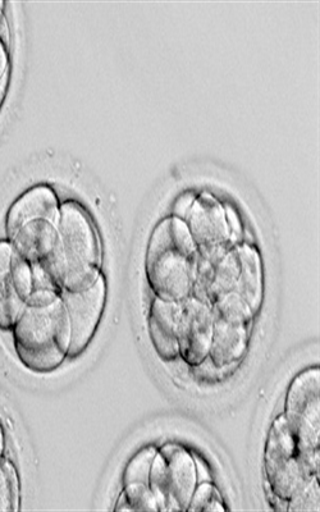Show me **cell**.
<instances>
[{
  "label": "cell",
  "instance_id": "44dd1931",
  "mask_svg": "<svg viewBox=\"0 0 320 512\" xmlns=\"http://www.w3.org/2000/svg\"><path fill=\"white\" fill-rule=\"evenodd\" d=\"M224 213H226L228 227H230L232 240L235 241L237 237L241 235V222L239 217H237L236 210L231 207V205H226L224 207Z\"/></svg>",
  "mask_w": 320,
  "mask_h": 512
},
{
  "label": "cell",
  "instance_id": "d4e9b609",
  "mask_svg": "<svg viewBox=\"0 0 320 512\" xmlns=\"http://www.w3.org/2000/svg\"><path fill=\"white\" fill-rule=\"evenodd\" d=\"M4 6H6V4H4L3 2H0V22H2V20L4 18Z\"/></svg>",
  "mask_w": 320,
  "mask_h": 512
},
{
  "label": "cell",
  "instance_id": "cb8c5ba5",
  "mask_svg": "<svg viewBox=\"0 0 320 512\" xmlns=\"http://www.w3.org/2000/svg\"><path fill=\"white\" fill-rule=\"evenodd\" d=\"M4 451H6V436H4L3 427L0 424V463L4 460Z\"/></svg>",
  "mask_w": 320,
  "mask_h": 512
},
{
  "label": "cell",
  "instance_id": "5bb4252c",
  "mask_svg": "<svg viewBox=\"0 0 320 512\" xmlns=\"http://www.w3.org/2000/svg\"><path fill=\"white\" fill-rule=\"evenodd\" d=\"M240 259L239 278L235 294L239 295L250 306L254 314L259 312L263 303V267L260 255L253 246H236Z\"/></svg>",
  "mask_w": 320,
  "mask_h": 512
},
{
  "label": "cell",
  "instance_id": "d6986e66",
  "mask_svg": "<svg viewBox=\"0 0 320 512\" xmlns=\"http://www.w3.org/2000/svg\"><path fill=\"white\" fill-rule=\"evenodd\" d=\"M319 510V477H314L288 500L287 511L319 512Z\"/></svg>",
  "mask_w": 320,
  "mask_h": 512
},
{
  "label": "cell",
  "instance_id": "7c38bea8",
  "mask_svg": "<svg viewBox=\"0 0 320 512\" xmlns=\"http://www.w3.org/2000/svg\"><path fill=\"white\" fill-rule=\"evenodd\" d=\"M180 313V303L154 296L149 310L148 329L154 350L163 360H175L180 356L177 337Z\"/></svg>",
  "mask_w": 320,
  "mask_h": 512
},
{
  "label": "cell",
  "instance_id": "8992f818",
  "mask_svg": "<svg viewBox=\"0 0 320 512\" xmlns=\"http://www.w3.org/2000/svg\"><path fill=\"white\" fill-rule=\"evenodd\" d=\"M198 482V465L185 447L168 443L158 450L149 487L159 511H187Z\"/></svg>",
  "mask_w": 320,
  "mask_h": 512
},
{
  "label": "cell",
  "instance_id": "4fadbf2b",
  "mask_svg": "<svg viewBox=\"0 0 320 512\" xmlns=\"http://www.w3.org/2000/svg\"><path fill=\"white\" fill-rule=\"evenodd\" d=\"M250 335L251 324L232 322L213 315V338L209 358L218 368L236 363L248 351Z\"/></svg>",
  "mask_w": 320,
  "mask_h": 512
},
{
  "label": "cell",
  "instance_id": "9c48e42d",
  "mask_svg": "<svg viewBox=\"0 0 320 512\" xmlns=\"http://www.w3.org/2000/svg\"><path fill=\"white\" fill-rule=\"evenodd\" d=\"M61 297L71 324L68 358L76 359L88 349L98 331L107 300V283L102 274L93 285L80 291H62Z\"/></svg>",
  "mask_w": 320,
  "mask_h": 512
},
{
  "label": "cell",
  "instance_id": "7a4b0ae2",
  "mask_svg": "<svg viewBox=\"0 0 320 512\" xmlns=\"http://www.w3.org/2000/svg\"><path fill=\"white\" fill-rule=\"evenodd\" d=\"M59 246L49 262L39 264L59 290L80 291L102 276V242L93 219L80 204L61 205Z\"/></svg>",
  "mask_w": 320,
  "mask_h": 512
},
{
  "label": "cell",
  "instance_id": "30bf717a",
  "mask_svg": "<svg viewBox=\"0 0 320 512\" xmlns=\"http://www.w3.org/2000/svg\"><path fill=\"white\" fill-rule=\"evenodd\" d=\"M199 250V258L212 259L235 246L224 208L213 196L195 199L185 219Z\"/></svg>",
  "mask_w": 320,
  "mask_h": 512
},
{
  "label": "cell",
  "instance_id": "ac0fdd59",
  "mask_svg": "<svg viewBox=\"0 0 320 512\" xmlns=\"http://www.w3.org/2000/svg\"><path fill=\"white\" fill-rule=\"evenodd\" d=\"M187 511H226V506L223 505L221 493L214 484L201 482L195 488Z\"/></svg>",
  "mask_w": 320,
  "mask_h": 512
},
{
  "label": "cell",
  "instance_id": "e0dca14e",
  "mask_svg": "<svg viewBox=\"0 0 320 512\" xmlns=\"http://www.w3.org/2000/svg\"><path fill=\"white\" fill-rule=\"evenodd\" d=\"M158 450L153 446L144 447L128 461L122 475V487L132 483L149 484L150 470Z\"/></svg>",
  "mask_w": 320,
  "mask_h": 512
},
{
  "label": "cell",
  "instance_id": "3957f363",
  "mask_svg": "<svg viewBox=\"0 0 320 512\" xmlns=\"http://www.w3.org/2000/svg\"><path fill=\"white\" fill-rule=\"evenodd\" d=\"M61 205L48 186L27 190L8 209L6 233L13 250L30 264L48 262L59 246Z\"/></svg>",
  "mask_w": 320,
  "mask_h": 512
},
{
  "label": "cell",
  "instance_id": "2e32d148",
  "mask_svg": "<svg viewBox=\"0 0 320 512\" xmlns=\"http://www.w3.org/2000/svg\"><path fill=\"white\" fill-rule=\"evenodd\" d=\"M21 484L13 461L0 463V511H17L20 509Z\"/></svg>",
  "mask_w": 320,
  "mask_h": 512
},
{
  "label": "cell",
  "instance_id": "8fae6325",
  "mask_svg": "<svg viewBox=\"0 0 320 512\" xmlns=\"http://www.w3.org/2000/svg\"><path fill=\"white\" fill-rule=\"evenodd\" d=\"M180 304L177 332L180 356L191 367H196L209 358L213 338L212 308L195 296L187 297Z\"/></svg>",
  "mask_w": 320,
  "mask_h": 512
},
{
  "label": "cell",
  "instance_id": "7402d4cb",
  "mask_svg": "<svg viewBox=\"0 0 320 512\" xmlns=\"http://www.w3.org/2000/svg\"><path fill=\"white\" fill-rule=\"evenodd\" d=\"M9 76V53L6 44L0 40V82Z\"/></svg>",
  "mask_w": 320,
  "mask_h": 512
},
{
  "label": "cell",
  "instance_id": "ffe728a7",
  "mask_svg": "<svg viewBox=\"0 0 320 512\" xmlns=\"http://www.w3.org/2000/svg\"><path fill=\"white\" fill-rule=\"evenodd\" d=\"M194 201L195 196L192 194L181 195L180 198L177 199L175 207H173V217L184 219L185 221Z\"/></svg>",
  "mask_w": 320,
  "mask_h": 512
},
{
  "label": "cell",
  "instance_id": "277c9868",
  "mask_svg": "<svg viewBox=\"0 0 320 512\" xmlns=\"http://www.w3.org/2000/svg\"><path fill=\"white\" fill-rule=\"evenodd\" d=\"M199 254L187 253L173 241L169 218L155 227L146 251L145 271L154 296L180 301L192 295L198 272Z\"/></svg>",
  "mask_w": 320,
  "mask_h": 512
},
{
  "label": "cell",
  "instance_id": "603a6c76",
  "mask_svg": "<svg viewBox=\"0 0 320 512\" xmlns=\"http://www.w3.org/2000/svg\"><path fill=\"white\" fill-rule=\"evenodd\" d=\"M8 80L9 76L6 77L2 82H0V109L3 107L4 99H6L7 89H8Z\"/></svg>",
  "mask_w": 320,
  "mask_h": 512
},
{
  "label": "cell",
  "instance_id": "5b68a950",
  "mask_svg": "<svg viewBox=\"0 0 320 512\" xmlns=\"http://www.w3.org/2000/svg\"><path fill=\"white\" fill-rule=\"evenodd\" d=\"M265 474L273 495L287 501L310 479L319 477V461L301 454L283 414L274 420L269 432Z\"/></svg>",
  "mask_w": 320,
  "mask_h": 512
},
{
  "label": "cell",
  "instance_id": "6da1fadb",
  "mask_svg": "<svg viewBox=\"0 0 320 512\" xmlns=\"http://www.w3.org/2000/svg\"><path fill=\"white\" fill-rule=\"evenodd\" d=\"M20 363L32 373L57 370L68 358L71 324L61 292L34 291L11 329Z\"/></svg>",
  "mask_w": 320,
  "mask_h": 512
},
{
  "label": "cell",
  "instance_id": "52a82bcc",
  "mask_svg": "<svg viewBox=\"0 0 320 512\" xmlns=\"http://www.w3.org/2000/svg\"><path fill=\"white\" fill-rule=\"evenodd\" d=\"M285 418L301 454L319 461L320 372L304 370L292 379L286 396Z\"/></svg>",
  "mask_w": 320,
  "mask_h": 512
},
{
  "label": "cell",
  "instance_id": "9a60e30c",
  "mask_svg": "<svg viewBox=\"0 0 320 512\" xmlns=\"http://www.w3.org/2000/svg\"><path fill=\"white\" fill-rule=\"evenodd\" d=\"M116 511H159L157 500L149 484L132 483L122 487Z\"/></svg>",
  "mask_w": 320,
  "mask_h": 512
},
{
  "label": "cell",
  "instance_id": "ba28073f",
  "mask_svg": "<svg viewBox=\"0 0 320 512\" xmlns=\"http://www.w3.org/2000/svg\"><path fill=\"white\" fill-rule=\"evenodd\" d=\"M34 292L31 264L0 241V329L11 331Z\"/></svg>",
  "mask_w": 320,
  "mask_h": 512
}]
</instances>
